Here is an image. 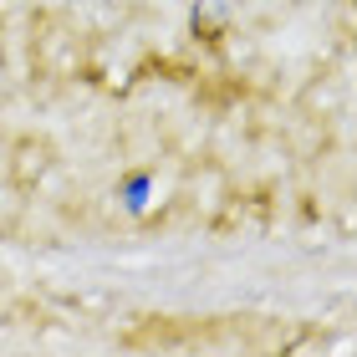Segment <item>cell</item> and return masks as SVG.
<instances>
[]
</instances>
